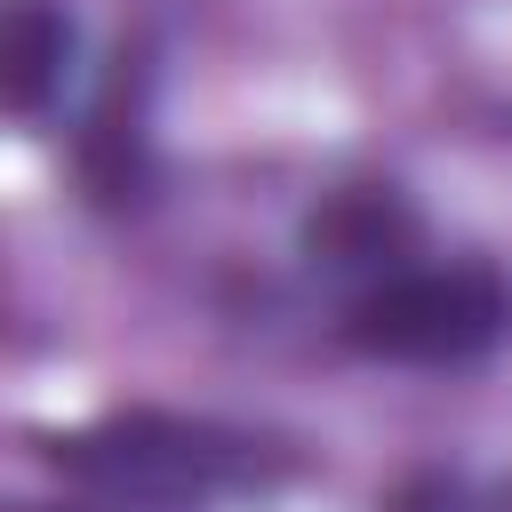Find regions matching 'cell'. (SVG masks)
<instances>
[{"instance_id":"obj_1","label":"cell","mask_w":512,"mask_h":512,"mask_svg":"<svg viewBox=\"0 0 512 512\" xmlns=\"http://www.w3.org/2000/svg\"><path fill=\"white\" fill-rule=\"evenodd\" d=\"M48 464L96 496L168 504V512H192V504H216L240 488H272L288 472V456L272 440H256L240 424H208V416H168V408H128V416L56 432Z\"/></svg>"},{"instance_id":"obj_2","label":"cell","mask_w":512,"mask_h":512,"mask_svg":"<svg viewBox=\"0 0 512 512\" xmlns=\"http://www.w3.org/2000/svg\"><path fill=\"white\" fill-rule=\"evenodd\" d=\"M512 336V280L496 264H400L344 304V344L392 368H464Z\"/></svg>"},{"instance_id":"obj_3","label":"cell","mask_w":512,"mask_h":512,"mask_svg":"<svg viewBox=\"0 0 512 512\" xmlns=\"http://www.w3.org/2000/svg\"><path fill=\"white\" fill-rule=\"evenodd\" d=\"M304 256L320 272H360V288H368V280H384L416 256V216H408L400 192L352 184V192H336L304 216Z\"/></svg>"},{"instance_id":"obj_4","label":"cell","mask_w":512,"mask_h":512,"mask_svg":"<svg viewBox=\"0 0 512 512\" xmlns=\"http://www.w3.org/2000/svg\"><path fill=\"white\" fill-rule=\"evenodd\" d=\"M72 80V16L56 0H0V112L40 120Z\"/></svg>"},{"instance_id":"obj_5","label":"cell","mask_w":512,"mask_h":512,"mask_svg":"<svg viewBox=\"0 0 512 512\" xmlns=\"http://www.w3.org/2000/svg\"><path fill=\"white\" fill-rule=\"evenodd\" d=\"M0 512H64V504H0Z\"/></svg>"}]
</instances>
